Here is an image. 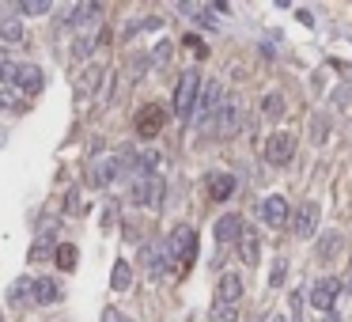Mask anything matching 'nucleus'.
Listing matches in <instances>:
<instances>
[{
  "instance_id": "obj_11",
  "label": "nucleus",
  "mask_w": 352,
  "mask_h": 322,
  "mask_svg": "<svg viewBox=\"0 0 352 322\" xmlns=\"http://www.w3.org/2000/svg\"><path fill=\"white\" fill-rule=\"evenodd\" d=\"M243 296V277L239 273H224L220 284H216V307H235Z\"/></svg>"
},
{
  "instance_id": "obj_26",
  "label": "nucleus",
  "mask_w": 352,
  "mask_h": 322,
  "mask_svg": "<svg viewBox=\"0 0 352 322\" xmlns=\"http://www.w3.org/2000/svg\"><path fill=\"white\" fill-rule=\"evenodd\" d=\"M46 12H53L49 0H23V4H16V16H46Z\"/></svg>"
},
{
  "instance_id": "obj_19",
  "label": "nucleus",
  "mask_w": 352,
  "mask_h": 322,
  "mask_svg": "<svg viewBox=\"0 0 352 322\" xmlns=\"http://www.w3.org/2000/svg\"><path fill=\"white\" fill-rule=\"evenodd\" d=\"M341 243H344L341 232H326V235L319 239V247H314V258H319V262H329V258L341 250Z\"/></svg>"
},
{
  "instance_id": "obj_20",
  "label": "nucleus",
  "mask_w": 352,
  "mask_h": 322,
  "mask_svg": "<svg viewBox=\"0 0 352 322\" xmlns=\"http://www.w3.org/2000/svg\"><path fill=\"white\" fill-rule=\"evenodd\" d=\"M129 284H133V265L122 258V262H114V269H110V289H114V292H125Z\"/></svg>"
},
{
  "instance_id": "obj_10",
  "label": "nucleus",
  "mask_w": 352,
  "mask_h": 322,
  "mask_svg": "<svg viewBox=\"0 0 352 322\" xmlns=\"http://www.w3.org/2000/svg\"><path fill=\"white\" fill-rule=\"evenodd\" d=\"M239 125H243V110H239V99H224L220 114H216V137H235Z\"/></svg>"
},
{
  "instance_id": "obj_8",
  "label": "nucleus",
  "mask_w": 352,
  "mask_h": 322,
  "mask_svg": "<svg viewBox=\"0 0 352 322\" xmlns=\"http://www.w3.org/2000/svg\"><path fill=\"white\" fill-rule=\"evenodd\" d=\"M341 289H344V284L337 281V277H319V281L311 284V304H314V311H334Z\"/></svg>"
},
{
  "instance_id": "obj_12",
  "label": "nucleus",
  "mask_w": 352,
  "mask_h": 322,
  "mask_svg": "<svg viewBox=\"0 0 352 322\" xmlns=\"http://www.w3.org/2000/svg\"><path fill=\"white\" fill-rule=\"evenodd\" d=\"M16 91H23V95H38L42 88H46V76H42L38 65H19L16 72V83H12Z\"/></svg>"
},
{
  "instance_id": "obj_36",
  "label": "nucleus",
  "mask_w": 352,
  "mask_h": 322,
  "mask_svg": "<svg viewBox=\"0 0 352 322\" xmlns=\"http://www.w3.org/2000/svg\"><path fill=\"white\" fill-rule=\"evenodd\" d=\"M103 322H133V319H125V314H118V311H107V319Z\"/></svg>"
},
{
  "instance_id": "obj_31",
  "label": "nucleus",
  "mask_w": 352,
  "mask_h": 322,
  "mask_svg": "<svg viewBox=\"0 0 352 322\" xmlns=\"http://www.w3.org/2000/svg\"><path fill=\"white\" fill-rule=\"evenodd\" d=\"M65 213L68 216H80L83 213V198H80V190H76V186L65 193Z\"/></svg>"
},
{
  "instance_id": "obj_27",
  "label": "nucleus",
  "mask_w": 352,
  "mask_h": 322,
  "mask_svg": "<svg viewBox=\"0 0 352 322\" xmlns=\"http://www.w3.org/2000/svg\"><path fill=\"white\" fill-rule=\"evenodd\" d=\"M262 114L269 118V122H277V118L284 114V99H280L277 91H273V95H265V99H262Z\"/></svg>"
},
{
  "instance_id": "obj_16",
  "label": "nucleus",
  "mask_w": 352,
  "mask_h": 322,
  "mask_svg": "<svg viewBox=\"0 0 352 322\" xmlns=\"http://www.w3.org/2000/svg\"><path fill=\"white\" fill-rule=\"evenodd\" d=\"M235 193V174L231 171H213L208 174V198L213 201H228Z\"/></svg>"
},
{
  "instance_id": "obj_17",
  "label": "nucleus",
  "mask_w": 352,
  "mask_h": 322,
  "mask_svg": "<svg viewBox=\"0 0 352 322\" xmlns=\"http://www.w3.org/2000/svg\"><path fill=\"white\" fill-rule=\"evenodd\" d=\"M57 299H61V284H57V277H34V304L53 307Z\"/></svg>"
},
{
  "instance_id": "obj_4",
  "label": "nucleus",
  "mask_w": 352,
  "mask_h": 322,
  "mask_svg": "<svg viewBox=\"0 0 352 322\" xmlns=\"http://www.w3.org/2000/svg\"><path fill=\"white\" fill-rule=\"evenodd\" d=\"M133 205L152 209L156 213L163 205V178L159 174H148V178H133Z\"/></svg>"
},
{
  "instance_id": "obj_35",
  "label": "nucleus",
  "mask_w": 352,
  "mask_h": 322,
  "mask_svg": "<svg viewBox=\"0 0 352 322\" xmlns=\"http://www.w3.org/2000/svg\"><path fill=\"white\" fill-rule=\"evenodd\" d=\"M326 133H329V125H326V122H314V141H322Z\"/></svg>"
},
{
  "instance_id": "obj_28",
  "label": "nucleus",
  "mask_w": 352,
  "mask_h": 322,
  "mask_svg": "<svg viewBox=\"0 0 352 322\" xmlns=\"http://www.w3.org/2000/svg\"><path fill=\"white\" fill-rule=\"evenodd\" d=\"M0 110H12V114H23V99H19L12 88H0Z\"/></svg>"
},
{
  "instance_id": "obj_29",
  "label": "nucleus",
  "mask_w": 352,
  "mask_h": 322,
  "mask_svg": "<svg viewBox=\"0 0 352 322\" xmlns=\"http://www.w3.org/2000/svg\"><path fill=\"white\" fill-rule=\"evenodd\" d=\"M91 50H95V38H91V34H80V38L72 42V57L76 61H87Z\"/></svg>"
},
{
  "instance_id": "obj_21",
  "label": "nucleus",
  "mask_w": 352,
  "mask_h": 322,
  "mask_svg": "<svg viewBox=\"0 0 352 322\" xmlns=\"http://www.w3.org/2000/svg\"><path fill=\"white\" fill-rule=\"evenodd\" d=\"M239 247H243V258H246V262L258 265V258H262V239H258V232H243Z\"/></svg>"
},
{
  "instance_id": "obj_22",
  "label": "nucleus",
  "mask_w": 352,
  "mask_h": 322,
  "mask_svg": "<svg viewBox=\"0 0 352 322\" xmlns=\"http://www.w3.org/2000/svg\"><path fill=\"white\" fill-rule=\"evenodd\" d=\"M98 80H103V68H98V65L83 68V72H80V80H76V91H80V95H91V91L98 88Z\"/></svg>"
},
{
  "instance_id": "obj_5",
  "label": "nucleus",
  "mask_w": 352,
  "mask_h": 322,
  "mask_svg": "<svg viewBox=\"0 0 352 322\" xmlns=\"http://www.w3.org/2000/svg\"><path fill=\"white\" fill-rule=\"evenodd\" d=\"M140 262H144V269H148V277H152V281H163L167 262H171V254H167V243H159V239L144 243V247H140Z\"/></svg>"
},
{
  "instance_id": "obj_25",
  "label": "nucleus",
  "mask_w": 352,
  "mask_h": 322,
  "mask_svg": "<svg viewBox=\"0 0 352 322\" xmlns=\"http://www.w3.org/2000/svg\"><path fill=\"white\" fill-rule=\"evenodd\" d=\"M53 258H57V265H61V269H76V258H80V250H76L72 243H57Z\"/></svg>"
},
{
  "instance_id": "obj_34",
  "label": "nucleus",
  "mask_w": 352,
  "mask_h": 322,
  "mask_svg": "<svg viewBox=\"0 0 352 322\" xmlns=\"http://www.w3.org/2000/svg\"><path fill=\"white\" fill-rule=\"evenodd\" d=\"M269 281H273V284H280V281H284V262H277V265H273V277H269Z\"/></svg>"
},
{
  "instance_id": "obj_24",
  "label": "nucleus",
  "mask_w": 352,
  "mask_h": 322,
  "mask_svg": "<svg viewBox=\"0 0 352 322\" xmlns=\"http://www.w3.org/2000/svg\"><path fill=\"white\" fill-rule=\"evenodd\" d=\"M16 72H19V61H12L8 50H0V83L12 88V83H16Z\"/></svg>"
},
{
  "instance_id": "obj_30",
  "label": "nucleus",
  "mask_w": 352,
  "mask_h": 322,
  "mask_svg": "<svg viewBox=\"0 0 352 322\" xmlns=\"http://www.w3.org/2000/svg\"><path fill=\"white\" fill-rule=\"evenodd\" d=\"M171 50H174L171 42H159L156 50H152V57H148V61H152V65H156V68H163L167 61H171Z\"/></svg>"
},
{
  "instance_id": "obj_37",
  "label": "nucleus",
  "mask_w": 352,
  "mask_h": 322,
  "mask_svg": "<svg viewBox=\"0 0 352 322\" xmlns=\"http://www.w3.org/2000/svg\"><path fill=\"white\" fill-rule=\"evenodd\" d=\"M269 322H288V319H284V314H277V319H269Z\"/></svg>"
},
{
  "instance_id": "obj_15",
  "label": "nucleus",
  "mask_w": 352,
  "mask_h": 322,
  "mask_svg": "<svg viewBox=\"0 0 352 322\" xmlns=\"http://www.w3.org/2000/svg\"><path fill=\"white\" fill-rule=\"evenodd\" d=\"M243 232H246V228H243V216H239V213H224L220 220H216V239H220V243H239V239H243Z\"/></svg>"
},
{
  "instance_id": "obj_2",
  "label": "nucleus",
  "mask_w": 352,
  "mask_h": 322,
  "mask_svg": "<svg viewBox=\"0 0 352 322\" xmlns=\"http://www.w3.org/2000/svg\"><path fill=\"white\" fill-rule=\"evenodd\" d=\"M167 254H171V262H178L182 269L197 258V232L189 228V224L171 228V235H167Z\"/></svg>"
},
{
  "instance_id": "obj_14",
  "label": "nucleus",
  "mask_w": 352,
  "mask_h": 322,
  "mask_svg": "<svg viewBox=\"0 0 352 322\" xmlns=\"http://www.w3.org/2000/svg\"><path fill=\"white\" fill-rule=\"evenodd\" d=\"M98 16H103V4H72V8H65V27L98 23Z\"/></svg>"
},
{
  "instance_id": "obj_9",
  "label": "nucleus",
  "mask_w": 352,
  "mask_h": 322,
  "mask_svg": "<svg viewBox=\"0 0 352 322\" xmlns=\"http://www.w3.org/2000/svg\"><path fill=\"white\" fill-rule=\"evenodd\" d=\"M163 107L159 103H148V107H140V114H137V137L140 141H152L159 129H163Z\"/></svg>"
},
{
  "instance_id": "obj_32",
  "label": "nucleus",
  "mask_w": 352,
  "mask_h": 322,
  "mask_svg": "<svg viewBox=\"0 0 352 322\" xmlns=\"http://www.w3.org/2000/svg\"><path fill=\"white\" fill-rule=\"evenodd\" d=\"M213 319L216 322H235V307H216L213 304Z\"/></svg>"
},
{
  "instance_id": "obj_23",
  "label": "nucleus",
  "mask_w": 352,
  "mask_h": 322,
  "mask_svg": "<svg viewBox=\"0 0 352 322\" xmlns=\"http://www.w3.org/2000/svg\"><path fill=\"white\" fill-rule=\"evenodd\" d=\"M0 38H4V42H19V38H23V19H19V16H4V19H0Z\"/></svg>"
},
{
  "instance_id": "obj_33",
  "label": "nucleus",
  "mask_w": 352,
  "mask_h": 322,
  "mask_svg": "<svg viewBox=\"0 0 352 322\" xmlns=\"http://www.w3.org/2000/svg\"><path fill=\"white\" fill-rule=\"evenodd\" d=\"M114 216H118V205L110 201V205H107V213H103V228H110V224H114Z\"/></svg>"
},
{
  "instance_id": "obj_18",
  "label": "nucleus",
  "mask_w": 352,
  "mask_h": 322,
  "mask_svg": "<svg viewBox=\"0 0 352 322\" xmlns=\"http://www.w3.org/2000/svg\"><path fill=\"white\" fill-rule=\"evenodd\" d=\"M27 299H34V281H31V277H19V281H12L8 304H12V307H23Z\"/></svg>"
},
{
  "instance_id": "obj_3",
  "label": "nucleus",
  "mask_w": 352,
  "mask_h": 322,
  "mask_svg": "<svg viewBox=\"0 0 352 322\" xmlns=\"http://www.w3.org/2000/svg\"><path fill=\"white\" fill-rule=\"evenodd\" d=\"M118 174H122V156H118V152L95 156V159H91V167H87V182L95 186V190H107Z\"/></svg>"
},
{
  "instance_id": "obj_13",
  "label": "nucleus",
  "mask_w": 352,
  "mask_h": 322,
  "mask_svg": "<svg viewBox=\"0 0 352 322\" xmlns=\"http://www.w3.org/2000/svg\"><path fill=\"white\" fill-rule=\"evenodd\" d=\"M262 220L269 224V228H288V201L280 198V193H273V198L262 201Z\"/></svg>"
},
{
  "instance_id": "obj_38",
  "label": "nucleus",
  "mask_w": 352,
  "mask_h": 322,
  "mask_svg": "<svg viewBox=\"0 0 352 322\" xmlns=\"http://www.w3.org/2000/svg\"><path fill=\"white\" fill-rule=\"evenodd\" d=\"M349 292H352V281H349Z\"/></svg>"
},
{
  "instance_id": "obj_1",
  "label": "nucleus",
  "mask_w": 352,
  "mask_h": 322,
  "mask_svg": "<svg viewBox=\"0 0 352 322\" xmlns=\"http://www.w3.org/2000/svg\"><path fill=\"white\" fill-rule=\"evenodd\" d=\"M201 76H197V68H186V72L178 76V88H174V118H193V107H197V95H201Z\"/></svg>"
},
{
  "instance_id": "obj_6",
  "label": "nucleus",
  "mask_w": 352,
  "mask_h": 322,
  "mask_svg": "<svg viewBox=\"0 0 352 322\" xmlns=\"http://www.w3.org/2000/svg\"><path fill=\"white\" fill-rule=\"evenodd\" d=\"M292 232L299 235V239H311V235L319 232V201H299V205L292 209Z\"/></svg>"
},
{
  "instance_id": "obj_7",
  "label": "nucleus",
  "mask_w": 352,
  "mask_h": 322,
  "mask_svg": "<svg viewBox=\"0 0 352 322\" xmlns=\"http://www.w3.org/2000/svg\"><path fill=\"white\" fill-rule=\"evenodd\" d=\"M265 159L273 167H288L295 159V137L292 133H273L269 141H265Z\"/></svg>"
}]
</instances>
